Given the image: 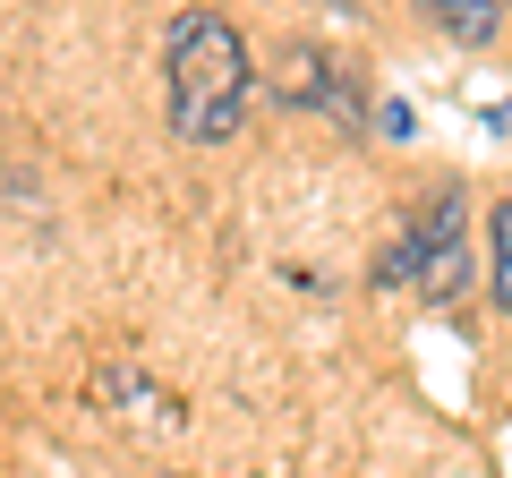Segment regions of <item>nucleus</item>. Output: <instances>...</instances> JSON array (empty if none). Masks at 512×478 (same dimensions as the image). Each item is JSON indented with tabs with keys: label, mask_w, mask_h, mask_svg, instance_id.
Instances as JSON below:
<instances>
[{
	"label": "nucleus",
	"mask_w": 512,
	"mask_h": 478,
	"mask_svg": "<svg viewBox=\"0 0 512 478\" xmlns=\"http://www.w3.org/2000/svg\"><path fill=\"white\" fill-rule=\"evenodd\" d=\"M248 86H256V69H248L239 26L214 18V9H188L171 26V43H163V120H171V137H188V146L239 137Z\"/></svg>",
	"instance_id": "nucleus-1"
},
{
	"label": "nucleus",
	"mask_w": 512,
	"mask_h": 478,
	"mask_svg": "<svg viewBox=\"0 0 512 478\" xmlns=\"http://www.w3.org/2000/svg\"><path fill=\"white\" fill-rule=\"evenodd\" d=\"M376 282L393 291V282H419L427 299H461V282H470V248H461V197H427V214L410 222V239H393L376 265Z\"/></svg>",
	"instance_id": "nucleus-2"
},
{
	"label": "nucleus",
	"mask_w": 512,
	"mask_h": 478,
	"mask_svg": "<svg viewBox=\"0 0 512 478\" xmlns=\"http://www.w3.org/2000/svg\"><path fill=\"white\" fill-rule=\"evenodd\" d=\"M419 9H427L453 43H487L495 26H504V0H419Z\"/></svg>",
	"instance_id": "nucleus-3"
},
{
	"label": "nucleus",
	"mask_w": 512,
	"mask_h": 478,
	"mask_svg": "<svg viewBox=\"0 0 512 478\" xmlns=\"http://www.w3.org/2000/svg\"><path fill=\"white\" fill-rule=\"evenodd\" d=\"M495 308L512 316V197L495 205Z\"/></svg>",
	"instance_id": "nucleus-4"
},
{
	"label": "nucleus",
	"mask_w": 512,
	"mask_h": 478,
	"mask_svg": "<svg viewBox=\"0 0 512 478\" xmlns=\"http://www.w3.org/2000/svg\"><path fill=\"white\" fill-rule=\"evenodd\" d=\"M504 9H512V0H504Z\"/></svg>",
	"instance_id": "nucleus-5"
}]
</instances>
